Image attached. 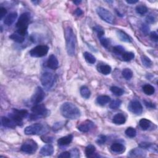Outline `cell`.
Masks as SVG:
<instances>
[{
	"mask_svg": "<svg viewBox=\"0 0 158 158\" xmlns=\"http://www.w3.org/2000/svg\"><path fill=\"white\" fill-rule=\"evenodd\" d=\"M60 112L65 118L71 120L77 119L81 115L79 107L69 102H66L61 106Z\"/></svg>",
	"mask_w": 158,
	"mask_h": 158,
	"instance_id": "6da1fadb",
	"label": "cell"
},
{
	"mask_svg": "<svg viewBox=\"0 0 158 158\" xmlns=\"http://www.w3.org/2000/svg\"><path fill=\"white\" fill-rule=\"evenodd\" d=\"M65 37L67 54L71 56H74L76 50V38L72 29L70 27H67L65 30Z\"/></svg>",
	"mask_w": 158,
	"mask_h": 158,
	"instance_id": "7a4b0ae2",
	"label": "cell"
},
{
	"mask_svg": "<svg viewBox=\"0 0 158 158\" xmlns=\"http://www.w3.org/2000/svg\"><path fill=\"white\" fill-rule=\"evenodd\" d=\"M30 20V14L29 12H24L20 16L16 27L17 28V32L21 34L23 36H25L27 32V29Z\"/></svg>",
	"mask_w": 158,
	"mask_h": 158,
	"instance_id": "3957f363",
	"label": "cell"
},
{
	"mask_svg": "<svg viewBox=\"0 0 158 158\" xmlns=\"http://www.w3.org/2000/svg\"><path fill=\"white\" fill-rule=\"evenodd\" d=\"M45 130L46 128L42 123H36L25 127L24 129V133L27 135H40L44 133Z\"/></svg>",
	"mask_w": 158,
	"mask_h": 158,
	"instance_id": "277c9868",
	"label": "cell"
},
{
	"mask_svg": "<svg viewBox=\"0 0 158 158\" xmlns=\"http://www.w3.org/2000/svg\"><path fill=\"white\" fill-rule=\"evenodd\" d=\"M40 81L45 88L47 89V90H50L54 84L55 75L52 72H45L42 74Z\"/></svg>",
	"mask_w": 158,
	"mask_h": 158,
	"instance_id": "5b68a950",
	"label": "cell"
},
{
	"mask_svg": "<svg viewBox=\"0 0 158 158\" xmlns=\"http://www.w3.org/2000/svg\"><path fill=\"white\" fill-rule=\"evenodd\" d=\"M28 114V112L26 110H18L14 109L12 113L9 114V118L16 123V126H22L23 119L26 118Z\"/></svg>",
	"mask_w": 158,
	"mask_h": 158,
	"instance_id": "8992f818",
	"label": "cell"
},
{
	"mask_svg": "<svg viewBox=\"0 0 158 158\" xmlns=\"http://www.w3.org/2000/svg\"><path fill=\"white\" fill-rule=\"evenodd\" d=\"M32 114L30 115L31 119L33 120L38 119L39 118H43L46 116V115L48 113V109L43 105H35L33 106L31 109Z\"/></svg>",
	"mask_w": 158,
	"mask_h": 158,
	"instance_id": "52a82bcc",
	"label": "cell"
},
{
	"mask_svg": "<svg viewBox=\"0 0 158 158\" xmlns=\"http://www.w3.org/2000/svg\"><path fill=\"white\" fill-rule=\"evenodd\" d=\"M49 51V47L46 45H38L32 48L29 54L33 58H42L45 56Z\"/></svg>",
	"mask_w": 158,
	"mask_h": 158,
	"instance_id": "ba28073f",
	"label": "cell"
},
{
	"mask_svg": "<svg viewBox=\"0 0 158 158\" xmlns=\"http://www.w3.org/2000/svg\"><path fill=\"white\" fill-rule=\"evenodd\" d=\"M97 12L100 18L108 24H113L114 22V17L113 14L107 9L99 7L97 9Z\"/></svg>",
	"mask_w": 158,
	"mask_h": 158,
	"instance_id": "9c48e42d",
	"label": "cell"
},
{
	"mask_svg": "<svg viewBox=\"0 0 158 158\" xmlns=\"http://www.w3.org/2000/svg\"><path fill=\"white\" fill-rule=\"evenodd\" d=\"M38 148V145L35 141L28 140L25 142L21 146V151L27 154H33L35 153Z\"/></svg>",
	"mask_w": 158,
	"mask_h": 158,
	"instance_id": "30bf717a",
	"label": "cell"
},
{
	"mask_svg": "<svg viewBox=\"0 0 158 158\" xmlns=\"http://www.w3.org/2000/svg\"><path fill=\"white\" fill-rule=\"evenodd\" d=\"M128 109L134 114L140 115L143 112V106L139 101L133 100L129 103Z\"/></svg>",
	"mask_w": 158,
	"mask_h": 158,
	"instance_id": "8fae6325",
	"label": "cell"
},
{
	"mask_svg": "<svg viewBox=\"0 0 158 158\" xmlns=\"http://www.w3.org/2000/svg\"><path fill=\"white\" fill-rule=\"evenodd\" d=\"M45 97V93L41 87H38L37 88L35 93H34L33 95L32 96L31 100L33 104L37 105L40 103V102L44 100Z\"/></svg>",
	"mask_w": 158,
	"mask_h": 158,
	"instance_id": "7c38bea8",
	"label": "cell"
},
{
	"mask_svg": "<svg viewBox=\"0 0 158 158\" xmlns=\"http://www.w3.org/2000/svg\"><path fill=\"white\" fill-rule=\"evenodd\" d=\"M94 123L92 121L90 120H86L84 122H82L77 128L79 131L84 133H87L92 130L94 127Z\"/></svg>",
	"mask_w": 158,
	"mask_h": 158,
	"instance_id": "4fadbf2b",
	"label": "cell"
},
{
	"mask_svg": "<svg viewBox=\"0 0 158 158\" xmlns=\"http://www.w3.org/2000/svg\"><path fill=\"white\" fill-rule=\"evenodd\" d=\"M47 66L51 69L55 70L59 67V62L54 54H51L47 61Z\"/></svg>",
	"mask_w": 158,
	"mask_h": 158,
	"instance_id": "5bb4252c",
	"label": "cell"
},
{
	"mask_svg": "<svg viewBox=\"0 0 158 158\" xmlns=\"http://www.w3.org/2000/svg\"><path fill=\"white\" fill-rule=\"evenodd\" d=\"M54 147L51 144H46L40 149V153L43 156H49L53 154Z\"/></svg>",
	"mask_w": 158,
	"mask_h": 158,
	"instance_id": "9a60e30c",
	"label": "cell"
},
{
	"mask_svg": "<svg viewBox=\"0 0 158 158\" xmlns=\"http://www.w3.org/2000/svg\"><path fill=\"white\" fill-rule=\"evenodd\" d=\"M129 156L132 157H143L146 156V152L141 148H136L130 151Z\"/></svg>",
	"mask_w": 158,
	"mask_h": 158,
	"instance_id": "2e32d148",
	"label": "cell"
},
{
	"mask_svg": "<svg viewBox=\"0 0 158 158\" xmlns=\"http://www.w3.org/2000/svg\"><path fill=\"white\" fill-rule=\"evenodd\" d=\"M17 12H11L5 17L4 20V24L8 26L11 25L14 22H15V20L17 19Z\"/></svg>",
	"mask_w": 158,
	"mask_h": 158,
	"instance_id": "e0dca14e",
	"label": "cell"
},
{
	"mask_svg": "<svg viewBox=\"0 0 158 158\" xmlns=\"http://www.w3.org/2000/svg\"><path fill=\"white\" fill-rule=\"evenodd\" d=\"M126 121V118L123 114L118 113L116 114L113 119V122L116 125H122L124 124Z\"/></svg>",
	"mask_w": 158,
	"mask_h": 158,
	"instance_id": "ac0fdd59",
	"label": "cell"
},
{
	"mask_svg": "<svg viewBox=\"0 0 158 158\" xmlns=\"http://www.w3.org/2000/svg\"><path fill=\"white\" fill-rule=\"evenodd\" d=\"M73 140L72 135H69L63 137H61L58 140V143L60 146H66L69 145Z\"/></svg>",
	"mask_w": 158,
	"mask_h": 158,
	"instance_id": "d6986e66",
	"label": "cell"
},
{
	"mask_svg": "<svg viewBox=\"0 0 158 158\" xmlns=\"http://www.w3.org/2000/svg\"><path fill=\"white\" fill-rule=\"evenodd\" d=\"M111 149L113 152L116 153H122L125 152L126 147L120 143H114L111 146Z\"/></svg>",
	"mask_w": 158,
	"mask_h": 158,
	"instance_id": "ffe728a7",
	"label": "cell"
},
{
	"mask_svg": "<svg viewBox=\"0 0 158 158\" xmlns=\"http://www.w3.org/2000/svg\"><path fill=\"white\" fill-rule=\"evenodd\" d=\"M1 124L4 127H8L14 128L16 127V123L9 118H6V117H2L1 118Z\"/></svg>",
	"mask_w": 158,
	"mask_h": 158,
	"instance_id": "44dd1931",
	"label": "cell"
},
{
	"mask_svg": "<svg viewBox=\"0 0 158 158\" xmlns=\"http://www.w3.org/2000/svg\"><path fill=\"white\" fill-rule=\"evenodd\" d=\"M117 33H118V37L119 39L122 41V42H127V43H130L132 42V38H130V37L125 32H123L122 30H118L117 32Z\"/></svg>",
	"mask_w": 158,
	"mask_h": 158,
	"instance_id": "7402d4cb",
	"label": "cell"
},
{
	"mask_svg": "<svg viewBox=\"0 0 158 158\" xmlns=\"http://www.w3.org/2000/svg\"><path fill=\"white\" fill-rule=\"evenodd\" d=\"M9 38L13 41H14V42L17 43H22L24 42L25 37L22 35L21 34L19 33L18 32H16V33H14L11 34V35L9 36Z\"/></svg>",
	"mask_w": 158,
	"mask_h": 158,
	"instance_id": "603a6c76",
	"label": "cell"
},
{
	"mask_svg": "<svg viewBox=\"0 0 158 158\" xmlns=\"http://www.w3.org/2000/svg\"><path fill=\"white\" fill-rule=\"evenodd\" d=\"M98 71L104 75H108L111 72L112 69L111 66L107 64H100L98 67Z\"/></svg>",
	"mask_w": 158,
	"mask_h": 158,
	"instance_id": "cb8c5ba5",
	"label": "cell"
},
{
	"mask_svg": "<svg viewBox=\"0 0 158 158\" xmlns=\"http://www.w3.org/2000/svg\"><path fill=\"white\" fill-rule=\"evenodd\" d=\"M110 100H111V98L107 95H101L97 98V103L101 106L106 105L110 101Z\"/></svg>",
	"mask_w": 158,
	"mask_h": 158,
	"instance_id": "d4e9b609",
	"label": "cell"
},
{
	"mask_svg": "<svg viewBox=\"0 0 158 158\" xmlns=\"http://www.w3.org/2000/svg\"><path fill=\"white\" fill-rule=\"evenodd\" d=\"M80 93L82 97L85 99H88L91 96V92L86 86H83L80 88Z\"/></svg>",
	"mask_w": 158,
	"mask_h": 158,
	"instance_id": "484cf974",
	"label": "cell"
},
{
	"mask_svg": "<svg viewBox=\"0 0 158 158\" xmlns=\"http://www.w3.org/2000/svg\"><path fill=\"white\" fill-rule=\"evenodd\" d=\"M151 125H152V122L150 120L146 119H141L139 121V126L140 127L144 130H146L150 128Z\"/></svg>",
	"mask_w": 158,
	"mask_h": 158,
	"instance_id": "4316f807",
	"label": "cell"
},
{
	"mask_svg": "<svg viewBox=\"0 0 158 158\" xmlns=\"http://www.w3.org/2000/svg\"><path fill=\"white\" fill-rule=\"evenodd\" d=\"M143 91L147 95H152L155 92L154 87L149 84H146L143 87Z\"/></svg>",
	"mask_w": 158,
	"mask_h": 158,
	"instance_id": "83f0119b",
	"label": "cell"
},
{
	"mask_svg": "<svg viewBox=\"0 0 158 158\" xmlns=\"http://www.w3.org/2000/svg\"><path fill=\"white\" fill-rule=\"evenodd\" d=\"M96 148L95 147L92 145H89L87 146L85 148V154L87 157H92L94 156V154H95Z\"/></svg>",
	"mask_w": 158,
	"mask_h": 158,
	"instance_id": "f1b7e54d",
	"label": "cell"
},
{
	"mask_svg": "<svg viewBox=\"0 0 158 158\" xmlns=\"http://www.w3.org/2000/svg\"><path fill=\"white\" fill-rule=\"evenodd\" d=\"M84 56L85 61L89 64H93L96 62V58L93 55L88 52H85L84 54Z\"/></svg>",
	"mask_w": 158,
	"mask_h": 158,
	"instance_id": "f546056e",
	"label": "cell"
},
{
	"mask_svg": "<svg viewBox=\"0 0 158 158\" xmlns=\"http://www.w3.org/2000/svg\"><path fill=\"white\" fill-rule=\"evenodd\" d=\"M122 75L123 78L126 80H130L133 77V72L128 68H126L122 72Z\"/></svg>",
	"mask_w": 158,
	"mask_h": 158,
	"instance_id": "4dcf8cb0",
	"label": "cell"
},
{
	"mask_svg": "<svg viewBox=\"0 0 158 158\" xmlns=\"http://www.w3.org/2000/svg\"><path fill=\"white\" fill-rule=\"evenodd\" d=\"M135 11L137 14H139L140 15H145L146 13L148 12V8L145 5H139L136 7Z\"/></svg>",
	"mask_w": 158,
	"mask_h": 158,
	"instance_id": "1f68e13d",
	"label": "cell"
},
{
	"mask_svg": "<svg viewBox=\"0 0 158 158\" xmlns=\"http://www.w3.org/2000/svg\"><path fill=\"white\" fill-rule=\"evenodd\" d=\"M141 61L143 66H145L146 67H151L153 65V63L152 60H151L148 57L145 56V55H143V56H141Z\"/></svg>",
	"mask_w": 158,
	"mask_h": 158,
	"instance_id": "d6a6232c",
	"label": "cell"
},
{
	"mask_svg": "<svg viewBox=\"0 0 158 158\" xmlns=\"http://www.w3.org/2000/svg\"><path fill=\"white\" fill-rule=\"evenodd\" d=\"M122 58L123 61H130L135 58V54L132 52H126L125 51L122 55Z\"/></svg>",
	"mask_w": 158,
	"mask_h": 158,
	"instance_id": "836d02e7",
	"label": "cell"
},
{
	"mask_svg": "<svg viewBox=\"0 0 158 158\" xmlns=\"http://www.w3.org/2000/svg\"><path fill=\"white\" fill-rule=\"evenodd\" d=\"M110 90H111V92L115 96H121L123 94V92H124L123 90V89L115 86L111 87V88H110Z\"/></svg>",
	"mask_w": 158,
	"mask_h": 158,
	"instance_id": "e575fe53",
	"label": "cell"
},
{
	"mask_svg": "<svg viewBox=\"0 0 158 158\" xmlns=\"http://www.w3.org/2000/svg\"><path fill=\"white\" fill-rule=\"evenodd\" d=\"M125 133L130 138H134L136 135V131L133 127H128L125 131Z\"/></svg>",
	"mask_w": 158,
	"mask_h": 158,
	"instance_id": "d590c367",
	"label": "cell"
},
{
	"mask_svg": "<svg viewBox=\"0 0 158 158\" xmlns=\"http://www.w3.org/2000/svg\"><path fill=\"white\" fill-rule=\"evenodd\" d=\"M122 104V101L120 100H113L109 105V107L112 109H116L120 107Z\"/></svg>",
	"mask_w": 158,
	"mask_h": 158,
	"instance_id": "8d00e7d4",
	"label": "cell"
},
{
	"mask_svg": "<svg viewBox=\"0 0 158 158\" xmlns=\"http://www.w3.org/2000/svg\"><path fill=\"white\" fill-rule=\"evenodd\" d=\"M113 51L116 54L121 55L122 56V54L125 52V50H124V48L122 47V46L118 45V46H115L113 48Z\"/></svg>",
	"mask_w": 158,
	"mask_h": 158,
	"instance_id": "74e56055",
	"label": "cell"
},
{
	"mask_svg": "<svg viewBox=\"0 0 158 158\" xmlns=\"http://www.w3.org/2000/svg\"><path fill=\"white\" fill-rule=\"evenodd\" d=\"M139 146L140 148L142 149H152V151H154L153 147L154 146L153 144L151 143H148V142H141L139 144Z\"/></svg>",
	"mask_w": 158,
	"mask_h": 158,
	"instance_id": "f35d334b",
	"label": "cell"
},
{
	"mask_svg": "<svg viewBox=\"0 0 158 158\" xmlns=\"http://www.w3.org/2000/svg\"><path fill=\"white\" fill-rule=\"evenodd\" d=\"M99 38H100V42L101 44L102 45V46L106 48H108V46L110 45V40L108 38L104 37V36L102 37H100Z\"/></svg>",
	"mask_w": 158,
	"mask_h": 158,
	"instance_id": "ab89813d",
	"label": "cell"
},
{
	"mask_svg": "<svg viewBox=\"0 0 158 158\" xmlns=\"http://www.w3.org/2000/svg\"><path fill=\"white\" fill-rule=\"evenodd\" d=\"M93 30H94V31H95L97 33L98 38H100V37H102L104 36L105 32L103 30H102L101 27H100L99 26H96L93 28Z\"/></svg>",
	"mask_w": 158,
	"mask_h": 158,
	"instance_id": "60d3db41",
	"label": "cell"
},
{
	"mask_svg": "<svg viewBox=\"0 0 158 158\" xmlns=\"http://www.w3.org/2000/svg\"><path fill=\"white\" fill-rule=\"evenodd\" d=\"M106 140H107V138L105 135H101L98 136V138L97 140V143L99 144V145H103V144L106 143Z\"/></svg>",
	"mask_w": 158,
	"mask_h": 158,
	"instance_id": "b9f144b4",
	"label": "cell"
},
{
	"mask_svg": "<svg viewBox=\"0 0 158 158\" xmlns=\"http://www.w3.org/2000/svg\"><path fill=\"white\" fill-rule=\"evenodd\" d=\"M141 30L144 34H145V35H148V33H149V27L148 25L146 24H142V25L141 27Z\"/></svg>",
	"mask_w": 158,
	"mask_h": 158,
	"instance_id": "7bdbcfd3",
	"label": "cell"
},
{
	"mask_svg": "<svg viewBox=\"0 0 158 158\" xmlns=\"http://www.w3.org/2000/svg\"><path fill=\"white\" fill-rule=\"evenodd\" d=\"M150 38L152 39L153 41L155 42H157V40H158V35H157V33L156 32H152L150 33Z\"/></svg>",
	"mask_w": 158,
	"mask_h": 158,
	"instance_id": "ee69618b",
	"label": "cell"
},
{
	"mask_svg": "<svg viewBox=\"0 0 158 158\" xmlns=\"http://www.w3.org/2000/svg\"><path fill=\"white\" fill-rule=\"evenodd\" d=\"M71 154V157H78L80 156V152L79 149L77 148H74L73 149H72Z\"/></svg>",
	"mask_w": 158,
	"mask_h": 158,
	"instance_id": "f6af8a7d",
	"label": "cell"
},
{
	"mask_svg": "<svg viewBox=\"0 0 158 158\" xmlns=\"http://www.w3.org/2000/svg\"><path fill=\"white\" fill-rule=\"evenodd\" d=\"M58 157L61 158H69L71 157V152H65L61 153Z\"/></svg>",
	"mask_w": 158,
	"mask_h": 158,
	"instance_id": "bcb514c9",
	"label": "cell"
},
{
	"mask_svg": "<svg viewBox=\"0 0 158 158\" xmlns=\"http://www.w3.org/2000/svg\"><path fill=\"white\" fill-rule=\"evenodd\" d=\"M146 21L148 24H153L155 22V18L153 16L149 15L146 18Z\"/></svg>",
	"mask_w": 158,
	"mask_h": 158,
	"instance_id": "7dc6e473",
	"label": "cell"
},
{
	"mask_svg": "<svg viewBox=\"0 0 158 158\" xmlns=\"http://www.w3.org/2000/svg\"><path fill=\"white\" fill-rule=\"evenodd\" d=\"M6 13H7L6 9L1 7V8H0V19H1V20H2L3 19V17L6 14Z\"/></svg>",
	"mask_w": 158,
	"mask_h": 158,
	"instance_id": "c3c4849f",
	"label": "cell"
},
{
	"mask_svg": "<svg viewBox=\"0 0 158 158\" xmlns=\"http://www.w3.org/2000/svg\"><path fill=\"white\" fill-rule=\"evenodd\" d=\"M144 102H145V105L146 106V107L148 108H150V109H154L156 107L155 105L153 102H150V101H144Z\"/></svg>",
	"mask_w": 158,
	"mask_h": 158,
	"instance_id": "681fc988",
	"label": "cell"
},
{
	"mask_svg": "<svg viewBox=\"0 0 158 158\" xmlns=\"http://www.w3.org/2000/svg\"><path fill=\"white\" fill-rule=\"evenodd\" d=\"M53 138L52 137H49V136H42V140L45 142V143H51L53 141Z\"/></svg>",
	"mask_w": 158,
	"mask_h": 158,
	"instance_id": "f907efd6",
	"label": "cell"
},
{
	"mask_svg": "<svg viewBox=\"0 0 158 158\" xmlns=\"http://www.w3.org/2000/svg\"><path fill=\"white\" fill-rule=\"evenodd\" d=\"M74 13H75V15L79 17V16H81L82 14H83L84 12H83V11H82L81 9H80V8H77L76 10L75 11Z\"/></svg>",
	"mask_w": 158,
	"mask_h": 158,
	"instance_id": "816d5d0a",
	"label": "cell"
},
{
	"mask_svg": "<svg viewBox=\"0 0 158 158\" xmlns=\"http://www.w3.org/2000/svg\"><path fill=\"white\" fill-rule=\"evenodd\" d=\"M126 2L128 4H136L139 2L138 0H128V1H126Z\"/></svg>",
	"mask_w": 158,
	"mask_h": 158,
	"instance_id": "f5cc1de1",
	"label": "cell"
},
{
	"mask_svg": "<svg viewBox=\"0 0 158 158\" xmlns=\"http://www.w3.org/2000/svg\"><path fill=\"white\" fill-rule=\"evenodd\" d=\"M81 2H82L81 1H74V3L75 4H76L77 5L79 4H80Z\"/></svg>",
	"mask_w": 158,
	"mask_h": 158,
	"instance_id": "db71d44e",
	"label": "cell"
}]
</instances>
